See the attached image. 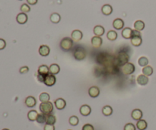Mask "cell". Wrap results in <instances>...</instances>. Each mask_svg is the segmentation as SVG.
<instances>
[{
  "label": "cell",
  "mask_w": 156,
  "mask_h": 130,
  "mask_svg": "<svg viewBox=\"0 0 156 130\" xmlns=\"http://www.w3.org/2000/svg\"><path fill=\"white\" fill-rule=\"evenodd\" d=\"M40 110L42 114L45 115H49L53 112V104L51 102L48 101V102L41 103L40 104Z\"/></svg>",
  "instance_id": "1"
},
{
  "label": "cell",
  "mask_w": 156,
  "mask_h": 130,
  "mask_svg": "<svg viewBox=\"0 0 156 130\" xmlns=\"http://www.w3.org/2000/svg\"><path fill=\"white\" fill-rule=\"evenodd\" d=\"M73 46V40L69 37H64L60 41V47L64 51H69Z\"/></svg>",
  "instance_id": "2"
},
{
  "label": "cell",
  "mask_w": 156,
  "mask_h": 130,
  "mask_svg": "<svg viewBox=\"0 0 156 130\" xmlns=\"http://www.w3.org/2000/svg\"><path fill=\"white\" fill-rule=\"evenodd\" d=\"M74 57L76 60L82 61L86 57V52L82 47H77L74 51Z\"/></svg>",
  "instance_id": "3"
},
{
  "label": "cell",
  "mask_w": 156,
  "mask_h": 130,
  "mask_svg": "<svg viewBox=\"0 0 156 130\" xmlns=\"http://www.w3.org/2000/svg\"><path fill=\"white\" fill-rule=\"evenodd\" d=\"M122 72L124 75H131L132 73H133L136 70L135 66L131 62H127L126 64H124L123 66H122Z\"/></svg>",
  "instance_id": "4"
},
{
  "label": "cell",
  "mask_w": 156,
  "mask_h": 130,
  "mask_svg": "<svg viewBox=\"0 0 156 130\" xmlns=\"http://www.w3.org/2000/svg\"><path fill=\"white\" fill-rule=\"evenodd\" d=\"M117 59V61L119 62L120 64L123 66V65L128 62L129 59H130V56H129V55L127 53H126V52L122 51V52H120V53H118Z\"/></svg>",
  "instance_id": "5"
},
{
  "label": "cell",
  "mask_w": 156,
  "mask_h": 130,
  "mask_svg": "<svg viewBox=\"0 0 156 130\" xmlns=\"http://www.w3.org/2000/svg\"><path fill=\"white\" fill-rule=\"evenodd\" d=\"M57 81V79H56L55 75H52V74H48L45 76V79H44V84L48 87H51L56 84Z\"/></svg>",
  "instance_id": "6"
},
{
  "label": "cell",
  "mask_w": 156,
  "mask_h": 130,
  "mask_svg": "<svg viewBox=\"0 0 156 130\" xmlns=\"http://www.w3.org/2000/svg\"><path fill=\"white\" fill-rule=\"evenodd\" d=\"M24 104L28 107H30V108H32L34 106H36L37 104V100L33 96H28L27 98L24 101Z\"/></svg>",
  "instance_id": "7"
},
{
  "label": "cell",
  "mask_w": 156,
  "mask_h": 130,
  "mask_svg": "<svg viewBox=\"0 0 156 130\" xmlns=\"http://www.w3.org/2000/svg\"><path fill=\"white\" fill-rule=\"evenodd\" d=\"M88 94L91 97L95 98V97H98L100 94V90L99 88L97 86H92L88 89Z\"/></svg>",
  "instance_id": "8"
},
{
  "label": "cell",
  "mask_w": 156,
  "mask_h": 130,
  "mask_svg": "<svg viewBox=\"0 0 156 130\" xmlns=\"http://www.w3.org/2000/svg\"><path fill=\"white\" fill-rule=\"evenodd\" d=\"M103 40L101 37H97L94 36L92 38V45L94 48H99L102 45Z\"/></svg>",
  "instance_id": "9"
},
{
  "label": "cell",
  "mask_w": 156,
  "mask_h": 130,
  "mask_svg": "<svg viewBox=\"0 0 156 130\" xmlns=\"http://www.w3.org/2000/svg\"><path fill=\"white\" fill-rule=\"evenodd\" d=\"M16 21L20 24H25L26 22L28 21V15H26L25 13H19L16 17Z\"/></svg>",
  "instance_id": "10"
},
{
  "label": "cell",
  "mask_w": 156,
  "mask_h": 130,
  "mask_svg": "<svg viewBox=\"0 0 156 130\" xmlns=\"http://www.w3.org/2000/svg\"><path fill=\"white\" fill-rule=\"evenodd\" d=\"M54 104H55V106L58 110H63L66 106V102L62 98H58V99H57L55 101Z\"/></svg>",
  "instance_id": "11"
},
{
  "label": "cell",
  "mask_w": 156,
  "mask_h": 130,
  "mask_svg": "<svg viewBox=\"0 0 156 130\" xmlns=\"http://www.w3.org/2000/svg\"><path fill=\"white\" fill-rule=\"evenodd\" d=\"M80 114H82L84 116H87L90 115L91 112H92V108L90 107V106H88V105H82V106L80 107Z\"/></svg>",
  "instance_id": "12"
},
{
  "label": "cell",
  "mask_w": 156,
  "mask_h": 130,
  "mask_svg": "<svg viewBox=\"0 0 156 130\" xmlns=\"http://www.w3.org/2000/svg\"><path fill=\"white\" fill-rule=\"evenodd\" d=\"M83 34L82 32L81 31H79V30H75V31H72V40L74 41H79V40H81L82 39Z\"/></svg>",
  "instance_id": "13"
},
{
  "label": "cell",
  "mask_w": 156,
  "mask_h": 130,
  "mask_svg": "<svg viewBox=\"0 0 156 130\" xmlns=\"http://www.w3.org/2000/svg\"><path fill=\"white\" fill-rule=\"evenodd\" d=\"M50 47L47 46V45H42V46H41L40 48H39V53L42 56H47L50 54Z\"/></svg>",
  "instance_id": "14"
},
{
  "label": "cell",
  "mask_w": 156,
  "mask_h": 130,
  "mask_svg": "<svg viewBox=\"0 0 156 130\" xmlns=\"http://www.w3.org/2000/svg\"><path fill=\"white\" fill-rule=\"evenodd\" d=\"M131 116L135 120H140L142 117V112L140 109H135L132 110V114H131Z\"/></svg>",
  "instance_id": "15"
},
{
  "label": "cell",
  "mask_w": 156,
  "mask_h": 130,
  "mask_svg": "<svg viewBox=\"0 0 156 130\" xmlns=\"http://www.w3.org/2000/svg\"><path fill=\"white\" fill-rule=\"evenodd\" d=\"M137 83L140 85H142V86H144V85H146L147 84H148V82H149V79H148V77L147 76H145V75H140L139 76L137 77Z\"/></svg>",
  "instance_id": "16"
},
{
  "label": "cell",
  "mask_w": 156,
  "mask_h": 130,
  "mask_svg": "<svg viewBox=\"0 0 156 130\" xmlns=\"http://www.w3.org/2000/svg\"><path fill=\"white\" fill-rule=\"evenodd\" d=\"M37 73L40 75H47L50 73V69L46 65H42V66H39L38 69H37Z\"/></svg>",
  "instance_id": "17"
},
{
  "label": "cell",
  "mask_w": 156,
  "mask_h": 130,
  "mask_svg": "<svg viewBox=\"0 0 156 130\" xmlns=\"http://www.w3.org/2000/svg\"><path fill=\"white\" fill-rule=\"evenodd\" d=\"M124 26V22L121 19H117L113 22V27L116 30H121Z\"/></svg>",
  "instance_id": "18"
},
{
  "label": "cell",
  "mask_w": 156,
  "mask_h": 130,
  "mask_svg": "<svg viewBox=\"0 0 156 130\" xmlns=\"http://www.w3.org/2000/svg\"><path fill=\"white\" fill-rule=\"evenodd\" d=\"M94 34L97 37H101L104 34V28L101 25H97L94 28Z\"/></svg>",
  "instance_id": "19"
},
{
  "label": "cell",
  "mask_w": 156,
  "mask_h": 130,
  "mask_svg": "<svg viewBox=\"0 0 156 130\" xmlns=\"http://www.w3.org/2000/svg\"><path fill=\"white\" fill-rule=\"evenodd\" d=\"M142 40L141 36H132L131 37V44L135 46H140L142 44Z\"/></svg>",
  "instance_id": "20"
},
{
  "label": "cell",
  "mask_w": 156,
  "mask_h": 130,
  "mask_svg": "<svg viewBox=\"0 0 156 130\" xmlns=\"http://www.w3.org/2000/svg\"><path fill=\"white\" fill-rule=\"evenodd\" d=\"M132 35V30L130 28H126L122 31V37L125 39H131Z\"/></svg>",
  "instance_id": "21"
},
{
  "label": "cell",
  "mask_w": 156,
  "mask_h": 130,
  "mask_svg": "<svg viewBox=\"0 0 156 130\" xmlns=\"http://www.w3.org/2000/svg\"><path fill=\"white\" fill-rule=\"evenodd\" d=\"M101 11H102V13H103L104 15H110L113 11L112 6L106 4V5L102 6V8H101Z\"/></svg>",
  "instance_id": "22"
},
{
  "label": "cell",
  "mask_w": 156,
  "mask_h": 130,
  "mask_svg": "<svg viewBox=\"0 0 156 130\" xmlns=\"http://www.w3.org/2000/svg\"><path fill=\"white\" fill-rule=\"evenodd\" d=\"M49 69H50V73L53 75L58 74L59 72V71H60V67L59 66V65L55 64V63L50 65Z\"/></svg>",
  "instance_id": "23"
},
{
  "label": "cell",
  "mask_w": 156,
  "mask_h": 130,
  "mask_svg": "<svg viewBox=\"0 0 156 130\" xmlns=\"http://www.w3.org/2000/svg\"><path fill=\"white\" fill-rule=\"evenodd\" d=\"M148 126V124H147L146 121L144 120V119H140V120H138L137 123H136V127L139 130H145Z\"/></svg>",
  "instance_id": "24"
},
{
  "label": "cell",
  "mask_w": 156,
  "mask_h": 130,
  "mask_svg": "<svg viewBox=\"0 0 156 130\" xmlns=\"http://www.w3.org/2000/svg\"><path fill=\"white\" fill-rule=\"evenodd\" d=\"M134 28L138 31H142L145 28V23L142 21H136L134 23Z\"/></svg>",
  "instance_id": "25"
},
{
  "label": "cell",
  "mask_w": 156,
  "mask_h": 130,
  "mask_svg": "<svg viewBox=\"0 0 156 130\" xmlns=\"http://www.w3.org/2000/svg\"><path fill=\"white\" fill-rule=\"evenodd\" d=\"M37 116H38V113L36 110H32L28 112V118L30 121H35L37 120Z\"/></svg>",
  "instance_id": "26"
},
{
  "label": "cell",
  "mask_w": 156,
  "mask_h": 130,
  "mask_svg": "<svg viewBox=\"0 0 156 130\" xmlns=\"http://www.w3.org/2000/svg\"><path fill=\"white\" fill-rule=\"evenodd\" d=\"M142 73L143 75H145V76H150L153 74V69L152 66H146L145 67H143L142 69Z\"/></svg>",
  "instance_id": "27"
},
{
  "label": "cell",
  "mask_w": 156,
  "mask_h": 130,
  "mask_svg": "<svg viewBox=\"0 0 156 130\" xmlns=\"http://www.w3.org/2000/svg\"><path fill=\"white\" fill-rule=\"evenodd\" d=\"M50 19L52 23L57 24V23H59V22L61 21V16L58 14V13H53V14L50 15Z\"/></svg>",
  "instance_id": "28"
},
{
  "label": "cell",
  "mask_w": 156,
  "mask_h": 130,
  "mask_svg": "<svg viewBox=\"0 0 156 130\" xmlns=\"http://www.w3.org/2000/svg\"><path fill=\"white\" fill-rule=\"evenodd\" d=\"M50 95L49 94L46 93V92H43L40 94L39 96V100L41 101V103H45V102H48L50 101Z\"/></svg>",
  "instance_id": "29"
},
{
  "label": "cell",
  "mask_w": 156,
  "mask_h": 130,
  "mask_svg": "<svg viewBox=\"0 0 156 130\" xmlns=\"http://www.w3.org/2000/svg\"><path fill=\"white\" fill-rule=\"evenodd\" d=\"M102 113L106 116H109L113 114V109L110 106H104L102 109Z\"/></svg>",
  "instance_id": "30"
},
{
  "label": "cell",
  "mask_w": 156,
  "mask_h": 130,
  "mask_svg": "<svg viewBox=\"0 0 156 130\" xmlns=\"http://www.w3.org/2000/svg\"><path fill=\"white\" fill-rule=\"evenodd\" d=\"M107 37L108 40L114 41V40H115L117 38V33L115 31H109L107 32Z\"/></svg>",
  "instance_id": "31"
},
{
  "label": "cell",
  "mask_w": 156,
  "mask_h": 130,
  "mask_svg": "<svg viewBox=\"0 0 156 130\" xmlns=\"http://www.w3.org/2000/svg\"><path fill=\"white\" fill-rule=\"evenodd\" d=\"M56 119L55 116L52 115V114H49V115H47V120H46V124L49 125H54L56 123Z\"/></svg>",
  "instance_id": "32"
},
{
  "label": "cell",
  "mask_w": 156,
  "mask_h": 130,
  "mask_svg": "<svg viewBox=\"0 0 156 130\" xmlns=\"http://www.w3.org/2000/svg\"><path fill=\"white\" fill-rule=\"evenodd\" d=\"M138 63L140 66H142V67H145V66H148L149 64V59H147L146 57L145 56H142L140 57L139 60H138Z\"/></svg>",
  "instance_id": "33"
},
{
  "label": "cell",
  "mask_w": 156,
  "mask_h": 130,
  "mask_svg": "<svg viewBox=\"0 0 156 130\" xmlns=\"http://www.w3.org/2000/svg\"><path fill=\"white\" fill-rule=\"evenodd\" d=\"M69 124L71 125V126H77V125L79 124V119L76 116H71V117L69 118Z\"/></svg>",
  "instance_id": "34"
},
{
  "label": "cell",
  "mask_w": 156,
  "mask_h": 130,
  "mask_svg": "<svg viewBox=\"0 0 156 130\" xmlns=\"http://www.w3.org/2000/svg\"><path fill=\"white\" fill-rule=\"evenodd\" d=\"M46 120H47V115H45V114L41 113V114H38L37 120L36 121H37L38 123H46Z\"/></svg>",
  "instance_id": "35"
},
{
  "label": "cell",
  "mask_w": 156,
  "mask_h": 130,
  "mask_svg": "<svg viewBox=\"0 0 156 130\" xmlns=\"http://www.w3.org/2000/svg\"><path fill=\"white\" fill-rule=\"evenodd\" d=\"M21 12L23 13H28L30 11H31V8H30V6H28V5H27V4H23L21 6Z\"/></svg>",
  "instance_id": "36"
},
{
  "label": "cell",
  "mask_w": 156,
  "mask_h": 130,
  "mask_svg": "<svg viewBox=\"0 0 156 130\" xmlns=\"http://www.w3.org/2000/svg\"><path fill=\"white\" fill-rule=\"evenodd\" d=\"M124 130H136V127L132 123H127L125 125Z\"/></svg>",
  "instance_id": "37"
},
{
  "label": "cell",
  "mask_w": 156,
  "mask_h": 130,
  "mask_svg": "<svg viewBox=\"0 0 156 130\" xmlns=\"http://www.w3.org/2000/svg\"><path fill=\"white\" fill-rule=\"evenodd\" d=\"M28 71H29V68H28V66H22L21 68L19 69V72H20L21 74L28 73Z\"/></svg>",
  "instance_id": "38"
},
{
  "label": "cell",
  "mask_w": 156,
  "mask_h": 130,
  "mask_svg": "<svg viewBox=\"0 0 156 130\" xmlns=\"http://www.w3.org/2000/svg\"><path fill=\"white\" fill-rule=\"evenodd\" d=\"M6 46V40L0 38V50H4Z\"/></svg>",
  "instance_id": "39"
},
{
  "label": "cell",
  "mask_w": 156,
  "mask_h": 130,
  "mask_svg": "<svg viewBox=\"0 0 156 130\" xmlns=\"http://www.w3.org/2000/svg\"><path fill=\"white\" fill-rule=\"evenodd\" d=\"M82 130H94V126L91 124H85L83 126Z\"/></svg>",
  "instance_id": "40"
},
{
  "label": "cell",
  "mask_w": 156,
  "mask_h": 130,
  "mask_svg": "<svg viewBox=\"0 0 156 130\" xmlns=\"http://www.w3.org/2000/svg\"><path fill=\"white\" fill-rule=\"evenodd\" d=\"M44 130H55V126L53 125H49L46 124L44 126Z\"/></svg>",
  "instance_id": "41"
},
{
  "label": "cell",
  "mask_w": 156,
  "mask_h": 130,
  "mask_svg": "<svg viewBox=\"0 0 156 130\" xmlns=\"http://www.w3.org/2000/svg\"><path fill=\"white\" fill-rule=\"evenodd\" d=\"M45 76L46 75H40V74H37V79H38V81H40V82H43L44 83V79H45Z\"/></svg>",
  "instance_id": "42"
},
{
  "label": "cell",
  "mask_w": 156,
  "mask_h": 130,
  "mask_svg": "<svg viewBox=\"0 0 156 130\" xmlns=\"http://www.w3.org/2000/svg\"><path fill=\"white\" fill-rule=\"evenodd\" d=\"M37 1H38V0H27V2H28L29 5L34 6V5H36V4L37 3Z\"/></svg>",
  "instance_id": "43"
},
{
  "label": "cell",
  "mask_w": 156,
  "mask_h": 130,
  "mask_svg": "<svg viewBox=\"0 0 156 130\" xmlns=\"http://www.w3.org/2000/svg\"><path fill=\"white\" fill-rule=\"evenodd\" d=\"M2 130H9V129H2Z\"/></svg>",
  "instance_id": "44"
},
{
  "label": "cell",
  "mask_w": 156,
  "mask_h": 130,
  "mask_svg": "<svg viewBox=\"0 0 156 130\" xmlns=\"http://www.w3.org/2000/svg\"><path fill=\"white\" fill-rule=\"evenodd\" d=\"M20 1H21V0H20Z\"/></svg>",
  "instance_id": "45"
},
{
  "label": "cell",
  "mask_w": 156,
  "mask_h": 130,
  "mask_svg": "<svg viewBox=\"0 0 156 130\" xmlns=\"http://www.w3.org/2000/svg\"><path fill=\"white\" fill-rule=\"evenodd\" d=\"M69 130H70V129H69Z\"/></svg>",
  "instance_id": "46"
}]
</instances>
